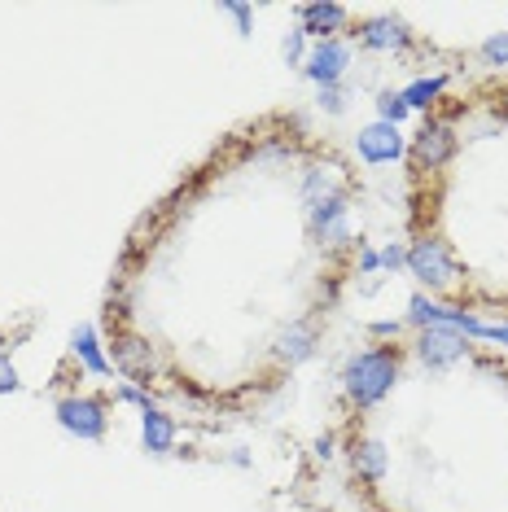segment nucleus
<instances>
[{
    "label": "nucleus",
    "instance_id": "nucleus-1",
    "mask_svg": "<svg viewBox=\"0 0 508 512\" xmlns=\"http://www.w3.org/2000/svg\"><path fill=\"white\" fill-rule=\"evenodd\" d=\"M399 364H403V355L395 351V346H373V351L355 355L342 372L351 403L373 407L377 399H386V390L395 386V377H399Z\"/></svg>",
    "mask_w": 508,
    "mask_h": 512
},
{
    "label": "nucleus",
    "instance_id": "nucleus-2",
    "mask_svg": "<svg viewBox=\"0 0 508 512\" xmlns=\"http://www.w3.org/2000/svg\"><path fill=\"white\" fill-rule=\"evenodd\" d=\"M408 272L417 276L421 285H430V289H447L456 281V259H452V250H447L443 241L421 237L417 246L408 250Z\"/></svg>",
    "mask_w": 508,
    "mask_h": 512
},
{
    "label": "nucleus",
    "instance_id": "nucleus-3",
    "mask_svg": "<svg viewBox=\"0 0 508 512\" xmlns=\"http://www.w3.org/2000/svg\"><path fill=\"white\" fill-rule=\"evenodd\" d=\"M452 154H456V136L447 123H425L417 132V141H412V162H417V171H438Z\"/></svg>",
    "mask_w": 508,
    "mask_h": 512
},
{
    "label": "nucleus",
    "instance_id": "nucleus-4",
    "mask_svg": "<svg viewBox=\"0 0 508 512\" xmlns=\"http://www.w3.org/2000/svg\"><path fill=\"white\" fill-rule=\"evenodd\" d=\"M57 421H62V429H71V434L92 442L106 434V407L97 399H62L57 403Z\"/></svg>",
    "mask_w": 508,
    "mask_h": 512
},
{
    "label": "nucleus",
    "instance_id": "nucleus-5",
    "mask_svg": "<svg viewBox=\"0 0 508 512\" xmlns=\"http://www.w3.org/2000/svg\"><path fill=\"white\" fill-rule=\"evenodd\" d=\"M417 355H421L425 368L443 372V368H452L456 359L465 355V337H460L456 329H425L421 342H417Z\"/></svg>",
    "mask_w": 508,
    "mask_h": 512
},
{
    "label": "nucleus",
    "instance_id": "nucleus-6",
    "mask_svg": "<svg viewBox=\"0 0 508 512\" xmlns=\"http://www.w3.org/2000/svg\"><path fill=\"white\" fill-rule=\"evenodd\" d=\"M311 232H316L325 246H346V241H351V219H346L342 197H329V202L311 206Z\"/></svg>",
    "mask_w": 508,
    "mask_h": 512
},
{
    "label": "nucleus",
    "instance_id": "nucleus-7",
    "mask_svg": "<svg viewBox=\"0 0 508 512\" xmlns=\"http://www.w3.org/2000/svg\"><path fill=\"white\" fill-rule=\"evenodd\" d=\"M346 44L342 40H320L316 49H311V57H307V75L316 79L320 88H338V79H342V71H346Z\"/></svg>",
    "mask_w": 508,
    "mask_h": 512
},
{
    "label": "nucleus",
    "instance_id": "nucleus-8",
    "mask_svg": "<svg viewBox=\"0 0 508 512\" xmlns=\"http://www.w3.org/2000/svg\"><path fill=\"white\" fill-rule=\"evenodd\" d=\"M114 359H119V368L127 377L149 386V377H154V346H149L141 333H123L119 342H114Z\"/></svg>",
    "mask_w": 508,
    "mask_h": 512
},
{
    "label": "nucleus",
    "instance_id": "nucleus-9",
    "mask_svg": "<svg viewBox=\"0 0 508 512\" xmlns=\"http://www.w3.org/2000/svg\"><path fill=\"white\" fill-rule=\"evenodd\" d=\"M355 145H360L364 162H395V158H403V136H399V127H390V123L364 127Z\"/></svg>",
    "mask_w": 508,
    "mask_h": 512
},
{
    "label": "nucleus",
    "instance_id": "nucleus-10",
    "mask_svg": "<svg viewBox=\"0 0 508 512\" xmlns=\"http://www.w3.org/2000/svg\"><path fill=\"white\" fill-rule=\"evenodd\" d=\"M272 351H276V359H281V364H303V359L316 351V329L298 320V324H290V329L276 333Z\"/></svg>",
    "mask_w": 508,
    "mask_h": 512
},
{
    "label": "nucleus",
    "instance_id": "nucleus-11",
    "mask_svg": "<svg viewBox=\"0 0 508 512\" xmlns=\"http://www.w3.org/2000/svg\"><path fill=\"white\" fill-rule=\"evenodd\" d=\"M360 40L368 49H408V27H403L399 18H373L360 27Z\"/></svg>",
    "mask_w": 508,
    "mask_h": 512
},
{
    "label": "nucleus",
    "instance_id": "nucleus-12",
    "mask_svg": "<svg viewBox=\"0 0 508 512\" xmlns=\"http://www.w3.org/2000/svg\"><path fill=\"white\" fill-rule=\"evenodd\" d=\"M141 438H145L149 456H167V451L176 447V425H171V416H163L158 407H149L141 421Z\"/></svg>",
    "mask_w": 508,
    "mask_h": 512
},
{
    "label": "nucleus",
    "instance_id": "nucleus-13",
    "mask_svg": "<svg viewBox=\"0 0 508 512\" xmlns=\"http://www.w3.org/2000/svg\"><path fill=\"white\" fill-rule=\"evenodd\" d=\"M351 460H355V473L368 477V482H381V477H386V447L373 442V438L355 442V456Z\"/></svg>",
    "mask_w": 508,
    "mask_h": 512
},
{
    "label": "nucleus",
    "instance_id": "nucleus-14",
    "mask_svg": "<svg viewBox=\"0 0 508 512\" xmlns=\"http://www.w3.org/2000/svg\"><path fill=\"white\" fill-rule=\"evenodd\" d=\"M346 22V9L342 5H307L303 9V31L307 36H329Z\"/></svg>",
    "mask_w": 508,
    "mask_h": 512
},
{
    "label": "nucleus",
    "instance_id": "nucleus-15",
    "mask_svg": "<svg viewBox=\"0 0 508 512\" xmlns=\"http://www.w3.org/2000/svg\"><path fill=\"white\" fill-rule=\"evenodd\" d=\"M329 197H342V184L333 171H307V180H303V202H307V211L311 206H320V202H329Z\"/></svg>",
    "mask_w": 508,
    "mask_h": 512
},
{
    "label": "nucleus",
    "instance_id": "nucleus-16",
    "mask_svg": "<svg viewBox=\"0 0 508 512\" xmlns=\"http://www.w3.org/2000/svg\"><path fill=\"white\" fill-rule=\"evenodd\" d=\"M447 79L443 75H434V79H417L412 88H403V101H408V110H430L434 101H438V92H443Z\"/></svg>",
    "mask_w": 508,
    "mask_h": 512
},
{
    "label": "nucleus",
    "instance_id": "nucleus-17",
    "mask_svg": "<svg viewBox=\"0 0 508 512\" xmlns=\"http://www.w3.org/2000/svg\"><path fill=\"white\" fill-rule=\"evenodd\" d=\"M71 346H75V355L84 359V364H88L92 372H106V368H110L106 359H101V351H97V337H92L88 324H84V329H75V333H71Z\"/></svg>",
    "mask_w": 508,
    "mask_h": 512
},
{
    "label": "nucleus",
    "instance_id": "nucleus-18",
    "mask_svg": "<svg viewBox=\"0 0 508 512\" xmlns=\"http://www.w3.org/2000/svg\"><path fill=\"white\" fill-rule=\"evenodd\" d=\"M377 110H381V123L399 127V119L408 114V101H403V92H381V97H377Z\"/></svg>",
    "mask_w": 508,
    "mask_h": 512
},
{
    "label": "nucleus",
    "instance_id": "nucleus-19",
    "mask_svg": "<svg viewBox=\"0 0 508 512\" xmlns=\"http://www.w3.org/2000/svg\"><path fill=\"white\" fill-rule=\"evenodd\" d=\"M482 57H487V66H508V31L482 44Z\"/></svg>",
    "mask_w": 508,
    "mask_h": 512
},
{
    "label": "nucleus",
    "instance_id": "nucleus-20",
    "mask_svg": "<svg viewBox=\"0 0 508 512\" xmlns=\"http://www.w3.org/2000/svg\"><path fill=\"white\" fill-rule=\"evenodd\" d=\"M303 40H307V31H290V36H285V44H281V57L290 66H298L303 62Z\"/></svg>",
    "mask_w": 508,
    "mask_h": 512
},
{
    "label": "nucleus",
    "instance_id": "nucleus-21",
    "mask_svg": "<svg viewBox=\"0 0 508 512\" xmlns=\"http://www.w3.org/2000/svg\"><path fill=\"white\" fill-rule=\"evenodd\" d=\"M377 259H381V267H390V272H395V267H403V263H408V250H399V246H386V250L377 254Z\"/></svg>",
    "mask_w": 508,
    "mask_h": 512
},
{
    "label": "nucleus",
    "instance_id": "nucleus-22",
    "mask_svg": "<svg viewBox=\"0 0 508 512\" xmlns=\"http://www.w3.org/2000/svg\"><path fill=\"white\" fill-rule=\"evenodd\" d=\"M5 390H18V372H14L9 359H0V394H5Z\"/></svg>",
    "mask_w": 508,
    "mask_h": 512
},
{
    "label": "nucleus",
    "instance_id": "nucleus-23",
    "mask_svg": "<svg viewBox=\"0 0 508 512\" xmlns=\"http://www.w3.org/2000/svg\"><path fill=\"white\" fill-rule=\"evenodd\" d=\"M320 106L338 114V110H342V92H338V88H320Z\"/></svg>",
    "mask_w": 508,
    "mask_h": 512
},
{
    "label": "nucleus",
    "instance_id": "nucleus-24",
    "mask_svg": "<svg viewBox=\"0 0 508 512\" xmlns=\"http://www.w3.org/2000/svg\"><path fill=\"white\" fill-rule=\"evenodd\" d=\"M119 399H123V403H141V407H145V412H149V394H141V390H132V386H123V390H119Z\"/></svg>",
    "mask_w": 508,
    "mask_h": 512
},
{
    "label": "nucleus",
    "instance_id": "nucleus-25",
    "mask_svg": "<svg viewBox=\"0 0 508 512\" xmlns=\"http://www.w3.org/2000/svg\"><path fill=\"white\" fill-rule=\"evenodd\" d=\"M228 14H233L237 22H241V31H250V5H224Z\"/></svg>",
    "mask_w": 508,
    "mask_h": 512
},
{
    "label": "nucleus",
    "instance_id": "nucleus-26",
    "mask_svg": "<svg viewBox=\"0 0 508 512\" xmlns=\"http://www.w3.org/2000/svg\"><path fill=\"white\" fill-rule=\"evenodd\" d=\"M316 456H320V460H329V456H333V434L316 438Z\"/></svg>",
    "mask_w": 508,
    "mask_h": 512
},
{
    "label": "nucleus",
    "instance_id": "nucleus-27",
    "mask_svg": "<svg viewBox=\"0 0 508 512\" xmlns=\"http://www.w3.org/2000/svg\"><path fill=\"white\" fill-rule=\"evenodd\" d=\"M360 267H364V272H377V267H381V259H377L373 250H364V254H360Z\"/></svg>",
    "mask_w": 508,
    "mask_h": 512
},
{
    "label": "nucleus",
    "instance_id": "nucleus-28",
    "mask_svg": "<svg viewBox=\"0 0 508 512\" xmlns=\"http://www.w3.org/2000/svg\"><path fill=\"white\" fill-rule=\"evenodd\" d=\"M373 333L377 337H390V333H399V324L395 320H381V324H373Z\"/></svg>",
    "mask_w": 508,
    "mask_h": 512
},
{
    "label": "nucleus",
    "instance_id": "nucleus-29",
    "mask_svg": "<svg viewBox=\"0 0 508 512\" xmlns=\"http://www.w3.org/2000/svg\"><path fill=\"white\" fill-rule=\"evenodd\" d=\"M500 110H504V119H508V88H504V97H500Z\"/></svg>",
    "mask_w": 508,
    "mask_h": 512
}]
</instances>
